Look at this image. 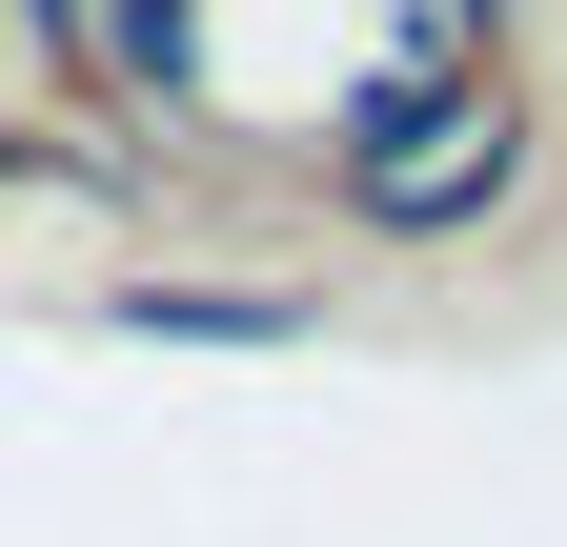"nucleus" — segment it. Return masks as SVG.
<instances>
[{
  "label": "nucleus",
  "mask_w": 567,
  "mask_h": 547,
  "mask_svg": "<svg viewBox=\"0 0 567 547\" xmlns=\"http://www.w3.org/2000/svg\"><path fill=\"white\" fill-rule=\"evenodd\" d=\"M507 183H527V82H466L446 122H405V143H365V163H344L365 244H466Z\"/></svg>",
  "instance_id": "obj_1"
},
{
  "label": "nucleus",
  "mask_w": 567,
  "mask_h": 547,
  "mask_svg": "<svg viewBox=\"0 0 567 547\" xmlns=\"http://www.w3.org/2000/svg\"><path fill=\"white\" fill-rule=\"evenodd\" d=\"M102 324H122V345H305V324H324V285H224V264H122V285H102Z\"/></svg>",
  "instance_id": "obj_2"
},
{
  "label": "nucleus",
  "mask_w": 567,
  "mask_h": 547,
  "mask_svg": "<svg viewBox=\"0 0 567 547\" xmlns=\"http://www.w3.org/2000/svg\"><path fill=\"white\" fill-rule=\"evenodd\" d=\"M61 82H102L122 122H203V0H102Z\"/></svg>",
  "instance_id": "obj_3"
},
{
  "label": "nucleus",
  "mask_w": 567,
  "mask_h": 547,
  "mask_svg": "<svg viewBox=\"0 0 567 547\" xmlns=\"http://www.w3.org/2000/svg\"><path fill=\"white\" fill-rule=\"evenodd\" d=\"M0 203H122V163L61 143V122H0Z\"/></svg>",
  "instance_id": "obj_4"
},
{
  "label": "nucleus",
  "mask_w": 567,
  "mask_h": 547,
  "mask_svg": "<svg viewBox=\"0 0 567 547\" xmlns=\"http://www.w3.org/2000/svg\"><path fill=\"white\" fill-rule=\"evenodd\" d=\"M0 21H21V41H41V82H61V61H82V21H102V0H0Z\"/></svg>",
  "instance_id": "obj_5"
},
{
  "label": "nucleus",
  "mask_w": 567,
  "mask_h": 547,
  "mask_svg": "<svg viewBox=\"0 0 567 547\" xmlns=\"http://www.w3.org/2000/svg\"><path fill=\"white\" fill-rule=\"evenodd\" d=\"M466 21H507V0H466Z\"/></svg>",
  "instance_id": "obj_6"
}]
</instances>
